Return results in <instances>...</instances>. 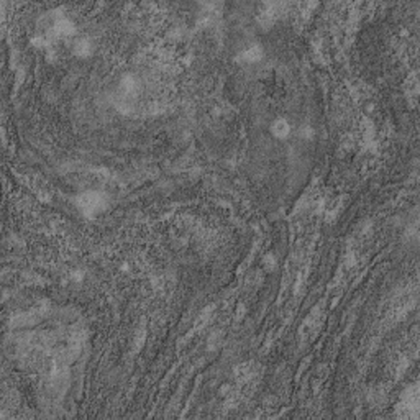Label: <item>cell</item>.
Returning <instances> with one entry per match:
<instances>
[{"label": "cell", "mask_w": 420, "mask_h": 420, "mask_svg": "<svg viewBox=\"0 0 420 420\" xmlns=\"http://www.w3.org/2000/svg\"><path fill=\"white\" fill-rule=\"evenodd\" d=\"M76 33V27L74 23L66 18V17H61L58 20H54V23L51 25V35L54 38H69Z\"/></svg>", "instance_id": "7a4b0ae2"}, {"label": "cell", "mask_w": 420, "mask_h": 420, "mask_svg": "<svg viewBox=\"0 0 420 420\" xmlns=\"http://www.w3.org/2000/svg\"><path fill=\"white\" fill-rule=\"evenodd\" d=\"M240 59H242L243 63H250V64L258 63V61L263 59V48L260 44H251L250 48L240 54Z\"/></svg>", "instance_id": "3957f363"}, {"label": "cell", "mask_w": 420, "mask_h": 420, "mask_svg": "<svg viewBox=\"0 0 420 420\" xmlns=\"http://www.w3.org/2000/svg\"><path fill=\"white\" fill-rule=\"evenodd\" d=\"M271 131H273V135L276 138L284 139L291 133V123L287 122L286 119H277V120L273 122V125H271Z\"/></svg>", "instance_id": "277c9868"}, {"label": "cell", "mask_w": 420, "mask_h": 420, "mask_svg": "<svg viewBox=\"0 0 420 420\" xmlns=\"http://www.w3.org/2000/svg\"><path fill=\"white\" fill-rule=\"evenodd\" d=\"M74 51L77 54H81V56H87V54L92 53V43L87 40V38H81V40L76 41Z\"/></svg>", "instance_id": "5b68a950"}, {"label": "cell", "mask_w": 420, "mask_h": 420, "mask_svg": "<svg viewBox=\"0 0 420 420\" xmlns=\"http://www.w3.org/2000/svg\"><path fill=\"white\" fill-rule=\"evenodd\" d=\"M107 204H108L107 196L99 191H87V192H82L81 196H77V205L82 208V212L89 215L102 212L107 207Z\"/></svg>", "instance_id": "6da1fadb"}]
</instances>
